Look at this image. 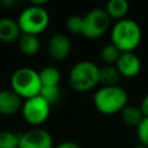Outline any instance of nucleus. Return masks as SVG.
Segmentation results:
<instances>
[{
  "instance_id": "nucleus-18",
  "label": "nucleus",
  "mask_w": 148,
  "mask_h": 148,
  "mask_svg": "<svg viewBox=\"0 0 148 148\" xmlns=\"http://www.w3.org/2000/svg\"><path fill=\"white\" fill-rule=\"evenodd\" d=\"M120 51L112 44V43H109V44H105L102 50H101V60L105 64V65H114L120 56Z\"/></svg>"
},
{
  "instance_id": "nucleus-24",
  "label": "nucleus",
  "mask_w": 148,
  "mask_h": 148,
  "mask_svg": "<svg viewBox=\"0 0 148 148\" xmlns=\"http://www.w3.org/2000/svg\"><path fill=\"white\" fill-rule=\"evenodd\" d=\"M53 148H81V147H80L77 143L73 142V141H64V142L57 145V146L53 147Z\"/></svg>"
},
{
  "instance_id": "nucleus-27",
  "label": "nucleus",
  "mask_w": 148,
  "mask_h": 148,
  "mask_svg": "<svg viewBox=\"0 0 148 148\" xmlns=\"http://www.w3.org/2000/svg\"><path fill=\"white\" fill-rule=\"evenodd\" d=\"M132 148H148V147H146V146H143V145H136V146H134V147H132Z\"/></svg>"
},
{
  "instance_id": "nucleus-9",
  "label": "nucleus",
  "mask_w": 148,
  "mask_h": 148,
  "mask_svg": "<svg viewBox=\"0 0 148 148\" xmlns=\"http://www.w3.org/2000/svg\"><path fill=\"white\" fill-rule=\"evenodd\" d=\"M72 51L71 39L62 32L54 34L50 37L47 43V52L56 61H62L68 58Z\"/></svg>"
},
{
  "instance_id": "nucleus-23",
  "label": "nucleus",
  "mask_w": 148,
  "mask_h": 148,
  "mask_svg": "<svg viewBox=\"0 0 148 148\" xmlns=\"http://www.w3.org/2000/svg\"><path fill=\"white\" fill-rule=\"evenodd\" d=\"M140 110L143 114V117H148V94L142 98L141 103H140Z\"/></svg>"
},
{
  "instance_id": "nucleus-21",
  "label": "nucleus",
  "mask_w": 148,
  "mask_h": 148,
  "mask_svg": "<svg viewBox=\"0 0 148 148\" xmlns=\"http://www.w3.org/2000/svg\"><path fill=\"white\" fill-rule=\"evenodd\" d=\"M66 28L71 34L82 35L83 29V16L80 15H71L66 20Z\"/></svg>"
},
{
  "instance_id": "nucleus-26",
  "label": "nucleus",
  "mask_w": 148,
  "mask_h": 148,
  "mask_svg": "<svg viewBox=\"0 0 148 148\" xmlns=\"http://www.w3.org/2000/svg\"><path fill=\"white\" fill-rule=\"evenodd\" d=\"M0 3L3 5V6H9L10 7V6H14L16 3V1L15 0H9V1L8 0H2V1H0Z\"/></svg>"
},
{
  "instance_id": "nucleus-20",
  "label": "nucleus",
  "mask_w": 148,
  "mask_h": 148,
  "mask_svg": "<svg viewBox=\"0 0 148 148\" xmlns=\"http://www.w3.org/2000/svg\"><path fill=\"white\" fill-rule=\"evenodd\" d=\"M20 135L10 131H0V148H18Z\"/></svg>"
},
{
  "instance_id": "nucleus-16",
  "label": "nucleus",
  "mask_w": 148,
  "mask_h": 148,
  "mask_svg": "<svg viewBox=\"0 0 148 148\" xmlns=\"http://www.w3.org/2000/svg\"><path fill=\"white\" fill-rule=\"evenodd\" d=\"M120 77L121 76L114 65H104L99 68V83L102 87L118 86Z\"/></svg>"
},
{
  "instance_id": "nucleus-1",
  "label": "nucleus",
  "mask_w": 148,
  "mask_h": 148,
  "mask_svg": "<svg viewBox=\"0 0 148 148\" xmlns=\"http://www.w3.org/2000/svg\"><path fill=\"white\" fill-rule=\"evenodd\" d=\"M142 38L140 25L131 18H123L111 29V43L120 52H134Z\"/></svg>"
},
{
  "instance_id": "nucleus-15",
  "label": "nucleus",
  "mask_w": 148,
  "mask_h": 148,
  "mask_svg": "<svg viewBox=\"0 0 148 148\" xmlns=\"http://www.w3.org/2000/svg\"><path fill=\"white\" fill-rule=\"evenodd\" d=\"M39 80L42 87H58L61 80L59 69L54 66H45L39 72Z\"/></svg>"
},
{
  "instance_id": "nucleus-5",
  "label": "nucleus",
  "mask_w": 148,
  "mask_h": 148,
  "mask_svg": "<svg viewBox=\"0 0 148 148\" xmlns=\"http://www.w3.org/2000/svg\"><path fill=\"white\" fill-rule=\"evenodd\" d=\"M16 21L21 34L38 36L49 27L50 15L45 7H36L29 5L20 13Z\"/></svg>"
},
{
  "instance_id": "nucleus-10",
  "label": "nucleus",
  "mask_w": 148,
  "mask_h": 148,
  "mask_svg": "<svg viewBox=\"0 0 148 148\" xmlns=\"http://www.w3.org/2000/svg\"><path fill=\"white\" fill-rule=\"evenodd\" d=\"M114 66L120 76L127 79L135 77L141 71V61L134 52H121Z\"/></svg>"
},
{
  "instance_id": "nucleus-8",
  "label": "nucleus",
  "mask_w": 148,
  "mask_h": 148,
  "mask_svg": "<svg viewBox=\"0 0 148 148\" xmlns=\"http://www.w3.org/2000/svg\"><path fill=\"white\" fill-rule=\"evenodd\" d=\"M18 148H53V139L46 130L34 127L20 134Z\"/></svg>"
},
{
  "instance_id": "nucleus-12",
  "label": "nucleus",
  "mask_w": 148,
  "mask_h": 148,
  "mask_svg": "<svg viewBox=\"0 0 148 148\" xmlns=\"http://www.w3.org/2000/svg\"><path fill=\"white\" fill-rule=\"evenodd\" d=\"M21 36V30L18 28L17 21L12 17L0 18V40L3 43L17 42Z\"/></svg>"
},
{
  "instance_id": "nucleus-3",
  "label": "nucleus",
  "mask_w": 148,
  "mask_h": 148,
  "mask_svg": "<svg viewBox=\"0 0 148 148\" xmlns=\"http://www.w3.org/2000/svg\"><path fill=\"white\" fill-rule=\"evenodd\" d=\"M68 83L77 92H86L99 84V67L90 60L77 61L69 71Z\"/></svg>"
},
{
  "instance_id": "nucleus-7",
  "label": "nucleus",
  "mask_w": 148,
  "mask_h": 148,
  "mask_svg": "<svg viewBox=\"0 0 148 148\" xmlns=\"http://www.w3.org/2000/svg\"><path fill=\"white\" fill-rule=\"evenodd\" d=\"M111 18L102 8H94L83 16L82 35L88 39H97L102 37L110 27Z\"/></svg>"
},
{
  "instance_id": "nucleus-2",
  "label": "nucleus",
  "mask_w": 148,
  "mask_h": 148,
  "mask_svg": "<svg viewBox=\"0 0 148 148\" xmlns=\"http://www.w3.org/2000/svg\"><path fill=\"white\" fill-rule=\"evenodd\" d=\"M96 110L106 116L120 113L127 105L128 95L126 90L120 86L101 87L92 97Z\"/></svg>"
},
{
  "instance_id": "nucleus-4",
  "label": "nucleus",
  "mask_w": 148,
  "mask_h": 148,
  "mask_svg": "<svg viewBox=\"0 0 148 148\" xmlns=\"http://www.w3.org/2000/svg\"><path fill=\"white\" fill-rule=\"evenodd\" d=\"M10 89L22 99L38 96L42 89L38 72L29 67L17 68L12 74Z\"/></svg>"
},
{
  "instance_id": "nucleus-22",
  "label": "nucleus",
  "mask_w": 148,
  "mask_h": 148,
  "mask_svg": "<svg viewBox=\"0 0 148 148\" xmlns=\"http://www.w3.org/2000/svg\"><path fill=\"white\" fill-rule=\"evenodd\" d=\"M136 136L140 145L148 147V117H145L136 127Z\"/></svg>"
},
{
  "instance_id": "nucleus-6",
  "label": "nucleus",
  "mask_w": 148,
  "mask_h": 148,
  "mask_svg": "<svg viewBox=\"0 0 148 148\" xmlns=\"http://www.w3.org/2000/svg\"><path fill=\"white\" fill-rule=\"evenodd\" d=\"M51 108L52 106L38 95L23 101L21 113L27 124L34 127H39L50 117Z\"/></svg>"
},
{
  "instance_id": "nucleus-25",
  "label": "nucleus",
  "mask_w": 148,
  "mask_h": 148,
  "mask_svg": "<svg viewBox=\"0 0 148 148\" xmlns=\"http://www.w3.org/2000/svg\"><path fill=\"white\" fill-rule=\"evenodd\" d=\"M30 5L36 6V7H45L47 5V1L46 0H31Z\"/></svg>"
},
{
  "instance_id": "nucleus-17",
  "label": "nucleus",
  "mask_w": 148,
  "mask_h": 148,
  "mask_svg": "<svg viewBox=\"0 0 148 148\" xmlns=\"http://www.w3.org/2000/svg\"><path fill=\"white\" fill-rule=\"evenodd\" d=\"M120 117L121 120L132 127H138V125L142 121V119L145 118L139 106H134V105H126L121 112H120Z\"/></svg>"
},
{
  "instance_id": "nucleus-19",
  "label": "nucleus",
  "mask_w": 148,
  "mask_h": 148,
  "mask_svg": "<svg viewBox=\"0 0 148 148\" xmlns=\"http://www.w3.org/2000/svg\"><path fill=\"white\" fill-rule=\"evenodd\" d=\"M39 96H42L51 106L58 104L61 99V89L60 87H42Z\"/></svg>"
},
{
  "instance_id": "nucleus-11",
  "label": "nucleus",
  "mask_w": 148,
  "mask_h": 148,
  "mask_svg": "<svg viewBox=\"0 0 148 148\" xmlns=\"http://www.w3.org/2000/svg\"><path fill=\"white\" fill-rule=\"evenodd\" d=\"M23 101L12 89L0 90V114L13 116L21 111Z\"/></svg>"
},
{
  "instance_id": "nucleus-13",
  "label": "nucleus",
  "mask_w": 148,
  "mask_h": 148,
  "mask_svg": "<svg viewBox=\"0 0 148 148\" xmlns=\"http://www.w3.org/2000/svg\"><path fill=\"white\" fill-rule=\"evenodd\" d=\"M17 45H18V50L21 51V53L28 57L36 56L40 50V42L38 37L34 35L21 34L20 38L17 39Z\"/></svg>"
},
{
  "instance_id": "nucleus-14",
  "label": "nucleus",
  "mask_w": 148,
  "mask_h": 148,
  "mask_svg": "<svg viewBox=\"0 0 148 148\" xmlns=\"http://www.w3.org/2000/svg\"><path fill=\"white\" fill-rule=\"evenodd\" d=\"M128 2L126 0H110L106 2L105 12L110 18H114L117 21L126 18L128 13Z\"/></svg>"
}]
</instances>
